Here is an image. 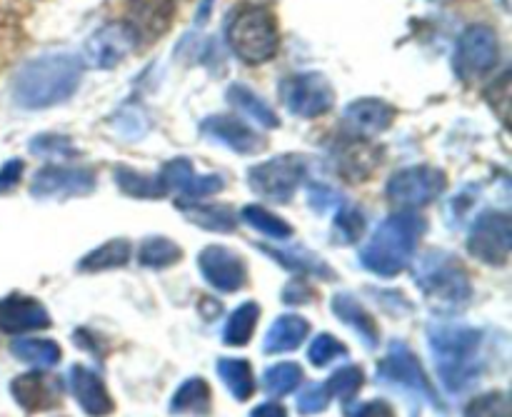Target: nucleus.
Masks as SVG:
<instances>
[{
    "label": "nucleus",
    "mask_w": 512,
    "mask_h": 417,
    "mask_svg": "<svg viewBox=\"0 0 512 417\" xmlns=\"http://www.w3.org/2000/svg\"><path fill=\"white\" fill-rule=\"evenodd\" d=\"M428 340L435 370L448 393L460 395L470 385H475L483 368L480 363L483 333L480 330L468 328V325H430Z\"/></svg>",
    "instance_id": "1"
},
{
    "label": "nucleus",
    "mask_w": 512,
    "mask_h": 417,
    "mask_svg": "<svg viewBox=\"0 0 512 417\" xmlns=\"http://www.w3.org/2000/svg\"><path fill=\"white\" fill-rule=\"evenodd\" d=\"M83 75V65L68 53L43 55L23 65L13 85L15 103L20 108L40 110L58 105L75 93Z\"/></svg>",
    "instance_id": "2"
},
{
    "label": "nucleus",
    "mask_w": 512,
    "mask_h": 417,
    "mask_svg": "<svg viewBox=\"0 0 512 417\" xmlns=\"http://www.w3.org/2000/svg\"><path fill=\"white\" fill-rule=\"evenodd\" d=\"M425 233V220L415 213H395L385 218L370 243L360 250V265L380 278L400 275L413 260Z\"/></svg>",
    "instance_id": "3"
},
{
    "label": "nucleus",
    "mask_w": 512,
    "mask_h": 417,
    "mask_svg": "<svg viewBox=\"0 0 512 417\" xmlns=\"http://www.w3.org/2000/svg\"><path fill=\"white\" fill-rule=\"evenodd\" d=\"M413 278L435 313H458L473 298L468 270L445 250H428L413 265Z\"/></svg>",
    "instance_id": "4"
},
{
    "label": "nucleus",
    "mask_w": 512,
    "mask_h": 417,
    "mask_svg": "<svg viewBox=\"0 0 512 417\" xmlns=\"http://www.w3.org/2000/svg\"><path fill=\"white\" fill-rule=\"evenodd\" d=\"M228 40L233 53L250 65H260L278 53V25L268 8H243L230 23Z\"/></svg>",
    "instance_id": "5"
},
{
    "label": "nucleus",
    "mask_w": 512,
    "mask_h": 417,
    "mask_svg": "<svg viewBox=\"0 0 512 417\" xmlns=\"http://www.w3.org/2000/svg\"><path fill=\"white\" fill-rule=\"evenodd\" d=\"M378 380L383 385H390V388L413 395V398H425L428 403H433L435 408L443 410V403H440L438 395H435L423 365L418 363L413 350H410L403 340H393L388 355L380 360Z\"/></svg>",
    "instance_id": "6"
},
{
    "label": "nucleus",
    "mask_w": 512,
    "mask_h": 417,
    "mask_svg": "<svg viewBox=\"0 0 512 417\" xmlns=\"http://www.w3.org/2000/svg\"><path fill=\"white\" fill-rule=\"evenodd\" d=\"M250 188L263 198L275 200V203H288L303 180V163L293 155H280V158L260 163L248 170Z\"/></svg>",
    "instance_id": "7"
},
{
    "label": "nucleus",
    "mask_w": 512,
    "mask_h": 417,
    "mask_svg": "<svg viewBox=\"0 0 512 417\" xmlns=\"http://www.w3.org/2000/svg\"><path fill=\"white\" fill-rule=\"evenodd\" d=\"M468 250L485 265H505L512 250V225L505 213H485L475 220Z\"/></svg>",
    "instance_id": "8"
},
{
    "label": "nucleus",
    "mask_w": 512,
    "mask_h": 417,
    "mask_svg": "<svg viewBox=\"0 0 512 417\" xmlns=\"http://www.w3.org/2000/svg\"><path fill=\"white\" fill-rule=\"evenodd\" d=\"M445 190V175L430 165H415L395 173L388 180V198L398 205L420 208L433 203Z\"/></svg>",
    "instance_id": "9"
},
{
    "label": "nucleus",
    "mask_w": 512,
    "mask_h": 417,
    "mask_svg": "<svg viewBox=\"0 0 512 417\" xmlns=\"http://www.w3.org/2000/svg\"><path fill=\"white\" fill-rule=\"evenodd\" d=\"M498 35L488 25H470L458 40L455 50V70L460 78H478L498 63Z\"/></svg>",
    "instance_id": "10"
},
{
    "label": "nucleus",
    "mask_w": 512,
    "mask_h": 417,
    "mask_svg": "<svg viewBox=\"0 0 512 417\" xmlns=\"http://www.w3.org/2000/svg\"><path fill=\"white\" fill-rule=\"evenodd\" d=\"M283 100L300 118H318L333 108L335 93L320 73H300L283 83Z\"/></svg>",
    "instance_id": "11"
},
{
    "label": "nucleus",
    "mask_w": 512,
    "mask_h": 417,
    "mask_svg": "<svg viewBox=\"0 0 512 417\" xmlns=\"http://www.w3.org/2000/svg\"><path fill=\"white\" fill-rule=\"evenodd\" d=\"M173 13V0H130L123 28L128 30L133 43L150 45L170 28Z\"/></svg>",
    "instance_id": "12"
},
{
    "label": "nucleus",
    "mask_w": 512,
    "mask_h": 417,
    "mask_svg": "<svg viewBox=\"0 0 512 417\" xmlns=\"http://www.w3.org/2000/svg\"><path fill=\"white\" fill-rule=\"evenodd\" d=\"M160 183H163L165 193H178V205L198 203V200L210 198V195L220 193L225 188V180L220 175H200L195 173L190 160L178 158L170 160L160 173Z\"/></svg>",
    "instance_id": "13"
},
{
    "label": "nucleus",
    "mask_w": 512,
    "mask_h": 417,
    "mask_svg": "<svg viewBox=\"0 0 512 417\" xmlns=\"http://www.w3.org/2000/svg\"><path fill=\"white\" fill-rule=\"evenodd\" d=\"M95 190V175L85 168H60L50 165L35 173L30 195L40 200L48 198H80Z\"/></svg>",
    "instance_id": "14"
},
{
    "label": "nucleus",
    "mask_w": 512,
    "mask_h": 417,
    "mask_svg": "<svg viewBox=\"0 0 512 417\" xmlns=\"http://www.w3.org/2000/svg\"><path fill=\"white\" fill-rule=\"evenodd\" d=\"M198 265L203 278L220 293H238L248 283V268L238 253L220 245H210L198 255Z\"/></svg>",
    "instance_id": "15"
},
{
    "label": "nucleus",
    "mask_w": 512,
    "mask_h": 417,
    "mask_svg": "<svg viewBox=\"0 0 512 417\" xmlns=\"http://www.w3.org/2000/svg\"><path fill=\"white\" fill-rule=\"evenodd\" d=\"M205 138L215 140V143H223L225 148L235 150L240 155H255L265 150V138L260 133H255L253 128H248L240 120L230 118V115H213V118H205L200 123Z\"/></svg>",
    "instance_id": "16"
},
{
    "label": "nucleus",
    "mask_w": 512,
    "mask_h": 417,
    "mask_svg": "<svg viewBox=\"0 0 512 417\" xmlns=\"http://www.w3.org/2000/svg\"><path fill=\"white\" fill-rule=\"evenodd\" d=\"M10 395L28 413H43V410L58 408L63 388L58 378H50L45 373H25L10 383Z\"/></svg>",
    "instance_id": "17"
},
{
    "label": "nucleus",
    "mask_w": 512,
    "mask_h": 417,
    "mask_svg": "<svg viewBox=\"0 0 512 417\" xmlns=\"http://www.w3.org/2000/svg\"><path fill=\"white\" fill-rule=\"evenodd\" d=\"M45 328H50V315L40 300L23 298V295L0 300V333L18 335Z\"/></svg>",
    "instance_id": "18"
},
{
    "label": "nucleus",
    "mask_w": 512,
    "mask_h": 417,
    "mask_svg": "<svg viewBox=\"0 0 512 417\" xmlns=\"http://www.w3.org/2000/svg\"><path fill=\"white\" fill-rule=\"evenodd\" d=\"M130 50H133V40H130L128 30L123 25H105L85 43L83 55L88 65L105 70L118 65Z\"/></svg>",
    "instance_id": "19"
},
{
    "label": "nucleus",
    "mask_w": 512,
    "mask_h": 417,
    "mask_svg": "<svg viewBox=\"0 0 512 417\" xmlns=\"http://www.w3.org/2000/svg\"><path fill=\"white\" fill-rule=\"evenodd\" d=\"M68 378L70 393H73L75 403L83 408L85 415L105 417L113 413V398H110L108 390H105V383L93 373V370L83 368V365H73Z\"/></svg>",
    "instance_id": "20"
},
{
    "label": "nucleus",
    "mask_w": 512,
    "mask_h": 417,
    "mask_svg": "<svg viewBox=\"0 0 512 417\" xmlns=\"http://www.w3.org/2000/svg\"><path fill=\"white\" fill-rule=\"evenodd\" d=\"M395 118V110L390 108L385 100L378 98H363L355 100L345 108L343 120L355 135H363V138H373V135L383 133L390 128Z\"/></svg>",
    "instance_id": "21"
},
{
    "label": "nucleus",
    "mask_w": 512,
    "mask_h": 417,
    "mask_svg": "<svg viewBox=\"0 0 512 417\" xmlns=\"http://www.w3.org/2000/svg\"><path fill=\"white\" fill-rule=\"evenodd\" d=\"M310 333L308 320L300 318V315H280L273 325H270L268 335H265L263 350L268 355L278 353H290V350L300 348L305 338Z\"/></svg>",
    "instance_id": "22"
},
{
    "label": "nucleus",
    "mask_w": 512,
    "mask_h": 417,
    "mask_svg": "<svg viewBox=\"0 0 512 417\" xmlns=\"http://www.w3.org/2000/svg\"><path fill=\"white\" fill-rule=\"evenodd\" d=\"M333 313L338 315L345 325H350V328L358 330V335L363 338V343L368 345V348H378V340H380L378 325H375L373 315H370L368 310H365L363 305L353 298V295H348V293L335 295Z\"/></svg>",
    "instance_id": "23"
},
{
    "label": "nucleus",
    "mask_w": 512,
    "mask_h": 417,
    "mask_svg": "<svg viewBox=\"0 0 512 417\" xmlns=\"http://www.w3.org/2000/svg\"><path fill=\"white\" fill-rule=\"evenodd\" d=\"M260 250H263L268 258H273L275 263L283 265L285 270H293V273H303V275H310V278H323V280L335 278L333 270H330L318 255L308 253V250L303 248H270V245H260Z\"/></svg>",
    "instance_id": "24"
},
{
    "label": "nucleus",
    "mask_w": 512,
    "mask_h": 417,
    "mask_svg": "<svg viewBox=\"0 0 512 417\" xmlns=\"http://www.w3.org/2000/svg\"><path fill=\"white\" fill-rule=\"evenodd\" d=\"M210 403H213V393L210 385L203 378L185 380L178 388V393L170 400V413L175 415H208Z\"/></svg>",
    "instance_id": "25"
},
{
    "label": "nucleus",
    "mask_w": 512,
    "mask_h": 417,
    "mask_svg": "<svg viewBox=\"0 0 512 417\" xmlns=\"http://www.w3.org/2000/svg\"><path fill=\"white\" fill-rule=\"evenodd\" d=\"M218 375L225 383V388L233 393L235 400L245 403L253 398L255 393V378L250 363L243 358H220L218 360Z\"/></svg>",
    "instance_id": "26"
},
{
    "label": "nucleus",
    "mask_w": 512,
    "mask_h": 417,
    "mask_svg": "<svg viewBox=\"0 0 512 417\" xmlns=\"http://www.w3.org/2000/svg\"><path fill=\"white\" fill-rule=\"evenodd\" d=\"M130 255H133V248H130L128 240H110V243L100 245L98 250L85 255L78 263L80 273H103V270L123 268L128 265Z\"/></svg>",
    "instance_id": "27"
},
{
    "label": "nucleus",
    "mask_w": 512,
    "mask_h": 417,
    "mask_svg": "<svg viewBox=\"0 0 512 417\" xmlns=\"http://www.w3.org/2000/svg\"><path fill=\"white\" fill-rule=\"evenodd\" d=\"M180 210H183V215L190 223L200 225V228L205 230H213V233H233V230L238 228L235 213L230 208H225V205L193 203V208H190V205H180Z\"/></svg>",
    "instance_id": "28"
},
{
    "label": "nucleus",
    "mask_w": 512,
    "mask_h": 417,
    "mask_svg": "<svg viewBox=\"0 0 512 417\" xmlns=\"http://www.w3.org/2000/svg\"><path fill=\"white\" fill-rule=\"evenodd\" d=\"M10 353L20 363H28L33 368H53L63 358L58 343H53V340H15L10 345Z\"/></svg>",
    "instance_id": "29"
},
{
    "label": "nucleus",
    "mask_w": 512,
    "mask_h": 417,
    "mask_svg": "<svg viewBox=\"0 0 512 417\" xmlns=\"http://www.w3.org/2000/svg\"><path fill=\"white\" fill-rule=\"evenodd\" d=\"M228 100L235 108L243 110L253 123H258L260 128H275V125H278V115L273 113V108H268V103H263V100H260L253 90L245 88V85H230Z\"/></svg>",
    "instance_id": "30"
},
{
    "label": "nucleus",
    "mask_w": 512,
    "mask_h": 417,
    "mask_svg": "<svg viewBox=\"0 0 512 417\" xmlns=\"http://www.w3.org/2000/svg\"><path fill=\"white\" fill-rule=\"evenodd\" d=\"M260 318L258 303H243L233 315H230L228 325L223 330L225 345H233V348H243L248 345V340L253 338L255 323Z\"/></svg>",
    "instance_id": "31"
},
{
    "label": "nucleus",
    "mask_w": 512,
    "mask_h": 417,
    "mask_svg": "<svg viewBox=\"0 0 512 417\" xmlns=\"http://www.w3.org/2000/svg\"><path fill=\"white\" fill-rule=\"evenodd\" d=\"M115 180H118L120 190L130 198H163L165 188L160 183V178H150V175L138 173V170H130L125 165H118L115 168Z\"/></svg>",
    "instance_id": "32"
},
{
    "label": "nucleus",
    "mask_w": 512,
    "mask_h": 417,
    "mask_svg": "<svg viewBox=\"0 0 512 417\" xmlns=\"http://www.w3.org/2000/svg\"><path fill=\"white\" fill-rule=\"evenodd\" d=\"M180 258H183V250L168 238H148L143 245H140V253H138L140 265L153 270L170 268V265L178 263Z\"/></svg>",
    "instance_id": "33"
},
{
    "label": "nucleus",
    "mask_w": 512,
    "mask_h": 417,
    "mask_svg": "<svg viewBox=\"0 0 512 417\" xmlns=\"http://www.w3.org/2000/svg\"><path fill=\"white\" fill-rule=\"evenodd\" d=\"M303 383V368L298 363H278L263 373V388L270 395H288Z\"/></svg>",
    "instance_id": "34"
},
{
    "label": "nucleus",
    "mask_w": 512,
    "mask_h": 417,
    "mask_svg": "<svg viewBox=\"0 0 512 417\" xmlns=\"http://www.w3.org/2000/svg\"><path fill=\"white\" fill-rule=\"evenodd\" d=\"M243 220L250 225V228L268 235V238L288 240L290 235H293V228H290L283 218L273 215L270 210L260 208V205H248V208H243Z\"/></svg>",
    "instance_id": "35"
},
{
    "label": "nucleus",
    "mask_w": 512,
    "mask_h": 417,
    "mask_svg": "<svg viewBox=\"0 0 512 417\" xmlns=\"http://www.w3.org/2000/svg\"><path fill=\"white\" fill-rule=\"evenodd\" d=\"M363 383H365L363 370L355 368V365H348V368H340L338 373L330 375L325 388H328V395L338 398L340 403H350V400L360 393Z\"/></svg>",
    "instance_id": "36"
},
{
    "label": "nucleus",
    "mask_w": 512,
    "mask_h": 417,
    "mask_svg": "<svg viewBox=\"0 0 512 417\" xmlns=\"http://www.w3.org/2000/svg\"><path fill=\"white\" fill-rule=\"evenodd\" d=\"M345 353H348V350H345V345L328 333L318 335V338H315L308 348V358L315 368H325V365L333 363V360L345 358Z\"/></svg>",
    "instance_id": "37"
},
{
    "label": "nucleus",
    "mask_w": 512,
    "mask_h": 417,
    "mask_svg": "<svg viewBox=\"0 0 512 417\" xmlns=\"http://www.w3.org/2000/svg\"><path fill=\"white\" fill-rule=\"evenodd\" d=\"M363 230H365V218L358 208H343L333 223L335 238H338L343 245L355 243V240L363 235Z\"/></svg>",
    "instance_id": "38"
},
{
    "label": "nucleus",
    "mask_w": 512,
    "mask_h": 417,
    "mask_svg": "<svg viewBox=\"0 0 512 417\" xmlns=\"http://www.w3.org/2000/svg\"><path fill=\"white\" fill-rule=\"evenodd\" d=\"M465 417H510V400L505 393H488L475 398Z\"/></svg>",
    "instance_id": "39"
},
{
    "label": "nucleus",
    "mask_w": 512,
    "mask_h": 417,
    "mask_svg": "<svg viewBox=\"0 0 512 417\" xmlns=\"http://www.w3.org/2000/svg\"><path fill=\"white\" fill-rule=\"evenodd\" d=\"M30 153L43 155V158H70V155H75V148L65 135L45 133L30 140Z\"/></svg>",
    "instance_id": "40"
},
{
    "label": "nucleus",
    "mask_w": 512,
    "mask_h": 417,
    "mask_svg": "<svg viewBox=\"0 0 512 417\" xmlns=\"http://www.w3.org/2000/svg\"><path fill=\"white\" fill-rule=\"evenodd\" d=\"M328 405H330L328 388L320 383L308 385V388L298 395V413L300 415H308V417L318 415V413H323V410H328Z\"/></svg>",
    "instance_id": "41"
},
{
    "label": "nucleus",
    "mask_w": 512,
    "mask_h": 417,
    "mask_svg": "<svg viewBox=\"0 0 512 417\" xmlns=\"http://www.w3.org/2000/svg\"><path fill=\"white\" fill-rule=\"evenodd\" d=\"M283 300L288 305H305V303H310V300H315V290L310 288L308 283H300V280H295V283H290L288 288L283 290Z\"/></svg>",
    "instance_id": "42"
},
{
    "label": "nucleus",
    "mask_w": 512,
    "mask_h": 417,
    "mask_svg": "<svg viewBox=\"0 0 512 417\" xmlns=\"http://www.w3.org/2000/svg\"><path fill=\"white\" fill-rule=\"evenodd\" d=\"M23 175V163L20 160H8V163L0 168V195L8 193V190L15 188V183Z\"/></svg>",
    "instance_id": "43"
},
{
    "label": "nucleus",
    "mask_w": 512,
    "mask_h": 417,
    "mask_svg": "<svg viewBox=\"0 0 512 417\" xmlns=\"http://www.w3.org/2000/svg\"><path fill=\"white\" fill-rule=\"evenodd\" d=\"M353 417H395V413L385 400H373V403L360 405L353 413Z\"/></svg>",
    "instance_id": "44"
},
{
    "label": "nucleus",
    "mask_w": 512,
    "mask_h": 417,
    "mask_svg": "<svg viewBox=\"0 0 512 417\" xmlns=\"http://www.w3.org/2000/svg\"><path fill=\"white\" fill-rule=\"evenodd\" d=\"M250 417H288V413L280 403H263L250 413Z\"/></svg>",
    "instance_id": "45"
}]
</instances>
